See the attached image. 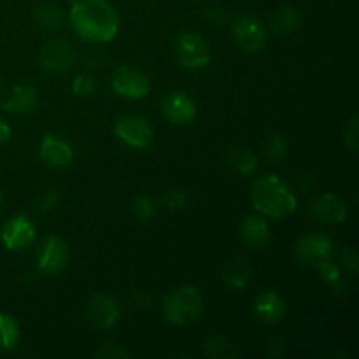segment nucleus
I'll return each mask as SVG.
<instances>
[{"label":"nucleus","mask_w":359,"mask_h":359,"mask_svg":"<svg viewBox=\"0 0 359 359\" xmlns=\"http://www.w3.org/2000/svg\"><path fill=\"white\" fill-rule=\"evenodd\" d=\"M69 21L83 41L93 44L112 41L119 30V14L109 0H76Z\"/></svg>","instance_id":"f257e3e1"},{"label":"nucleus","mask_w":359,"mask_h":359,"mask_svg":"<svg viewBox=\"0 0 359 359\" xmlns=\"http://www.w3.org/2000/svg\"><path fill=\"white\" fill-rule=\"evenodd\" d=\"M175 56L184 69H205L210 62V48L196 32H184L175 41Z\"/></svg>","instance_id":"39448f33"},{"label":"nucleus","mask_w":359,"mask_h":359,"mask_svg":"<svg viewBox=\"0 0 359 359\" xmlns=\"http://www.w3.org/2000/svg\"><path fill=\"white\" fill-rule=\"evenodd\" d=\"M95 356L102 359H128L130 353L121 346V344L116 342H104L97 349Z\"/></svg>","instance_id":"c85d7f7f"},{"label":"nucleus","mask_w":359,"mask_h":359,"mask_svg":"<svg viewBox=\"0 0 359 359\" xmlns=\"http://www.w3.org/2000/svg\"><path fill=\"white\" fill-rule=\"evenodd\" d=\"M302 16L293 6H283L276 11L272 18V28L279 34H291L300 27Z\"/></svg>","instance_id":"4be33fe9"},{"label":"nucleus","mask_w":359,"mask_h":359,"mask_svg":"<svg viewBox=\"0 0 359 359\" xmlns=\"http://www.w3.org/2000/svg\"><path fill=\"white\" fill-rule=\"evenodd\" d=\"M76 58V49L65 39H51L42 46L41 53H39V62H41L42 69L55 74L69 70Z\"/></svg>","instance_id":"1a4fd4ad"},{"label":"nucleus","mask_w":359,"mask_h":359,"mask_svg":"<svg viewBox=\"0 0 359 359\" xmlns=\"http://www.w3.org/2000/svg\"><path fill=\"white\" fill-rule=\"evenodd\" d=\"M69 2H76V0H69Z\"/></svg>","instance_id":"4c0bfd02"},{"label":"nucleus","mask_w":359,"mask_h":359,"mask_svg":"<svg viewBox=\"0 0 359 359\" xmlns=\"http://www.w3.org/2000/svg\"><path fill=\"white\" fill-rule=\"evenodd\" d=\"M228 161L237 170V174L249 177L258 172V156L249 147H231L228 153Z\"/></svg>","instance_id":"aec40b11"},{"label":"nucleus","mask_w":359,"mask_h":359,"mask_svg":"<svg viewBox=\"0 0 359 359\" xmlns=\"http://www.w3.org/2000/svg\"><path fill=\"white\" fill-rule=\"evenodd\" d=\"M11 135H13V130H11V126L7 125L4 119H0V144H6L7 140L11 139Z\"/></svg>","instance_id":"c9c22d12"},{"label":"nucleus","mask_w":359,"mask_h":359,"mask_svg":"<svg viewBox=\"0 0 359 359\" xmlns=\"http://www.w3.org/2000/svg\"><path fill=\"white\" fill-rule=\"evenodd\" d=\"M316 270L321 273V279L325 280V283L328 284L332 290H335V291L342 290V276H340L339 266L335 265V262H333V259L321 263V265H319Z\"/></svg>","instance_id":"bb28decb"},{"label":"nucleus","mask_w":359,"mask_h":359,"mask_svg":"<svg viewBox=\"0 0 359 359\" xmlns=\"http://www.w3.org/2000/svg\"><path fill=\"white\" fill-rule=\"evenodd\" d=\"M72 91L77 97H90L97 91V79L88 74H79L72 81Z\"/></svg>","instance_id":"cd10ccee"},{"label":"nucleus","mask_w":359,"mask_h":359,"mask_svg":"<svg viewBox=\"0 0 359 359\" xmlns=\"http://www.w3.org/2000/svg\"><path fill=\"white\" fill-rule=\"evenodd\" d=\"M163 316L175 326H188L195 323L205 311V298L195 286H182L163 298Z\"/></svg>","instance_id":"7ed1b4c3"},{"label":"nucleus","mask_w":359,"mask_h":359,"mask_svg":"<svg viewBox=\"0 0 359 359\" xmlns=\"http://www.w3.org/2000/svg\"><path fill=\"white\" fill-rule=\"evenodd\" d=\"M249 198L256 212L273 219L291 216L298 207V198L291 186L273 174L256 179L249 191Z\"/></svg>","instance_id":"f03ea898"},{"label":"nucleus","mask_w":359,"mask_h":359,"mask_svg":"<svg viewBox=\"0 0 359 359\" xmlns=\"http://www.w3.org/2000/svg\"><path fill=\"white\" fill-rule=\"evenodd\" d=\"M311 214L316 221L328 226L342 224L349 216V207L346 200L340 198L335 193H323L318 198L312 200Z\"/></svg>","instance_id":"9b49d317"},{"label":"nucleus","mask_w":359,"mask_h":359,"mask_svg":"<svg viewBox=\"0 0 359 359\" xmlns=\"http://www.w3.org/2000/svg\"><path fill=\"white\" fill-rule=\"evenodd\" d=\"M132 212L137 219L140 221H149L156 216V202L153 196L149 195H140L133 200L132 203Z\"/></svg>","instance_id":"a878e982"},{"label":"nucleus","mask_w":359,"mask_h":359,"mask_svg":"<svg viewBox=\"0 0 359 359\" xmlns=\"http://www.w3.org/2000/svg\"><path fill=\"white\" fill-rule=\"evenodd\" d=\"M342 258H344V266L346 270H349L353 276L358 273V266H359V259H358V252L354 248H346L342 251Z\"/></svg>","instance_id":"473e14b6"},{"label":"nucleus","mask_w":359,"mask_h":359,"mask_svg":"<svg viewBox=\"0 0 359 359\" xmlns=\"http://www.w3.org/2000/svg\"><path fill=\"white\" fill-rule=\"evenodd\" d=\"M0 205H2V193H0Z\"/></svg>","instance_id":"e433bc0d"},{"label":"nucleus","mask_w":359,"mask_h":359,"mask_svg":"<svg viewBox=\"0 0 359 359\" xmlns=\"http://www.w3.org/2000/svg\"><path fill=\"white\" fill-rule=\"evenodd\" d=\"M203 354L210 359H233L238 356V351L233 342L219 335H214L203 342Z\"/></svg>","instance_id":"412c9836"},{"label":"nucleus","mask_w":359,"mask_h":359,"mask_svg":"<svg viewBox=\"0 0 359 359\" xmlns=\"http://www.w3.org/2000/svg\"><path fill=\"white\" fill-rule=\"evenodd\" d=\"M20 325L11 314L0 312V351H13L20 342Z\"/></svg>","instance_id":"5701e85b"},{"label":"nucleus","mask_w":359,"mask_h":359,"mask_svg":"<svg viewBox=\"0 0 359 359\" xmlns=\"http://www.w3.org/2000/svg\"><path fill=\"white\" fill-rule=\"evenodd\" d=\"M60 195L56 189H48L46 193H42L37 200H35V209L41 214H49L58 207Z\"/></svg>","instance_id":"c756f323"},{"label":"nucleus","mask_w":359,"mask_h":359,"mask_svg":"<svg viewBox=\"0 0 359 359\" xmlns=\"http://www.w3.org/2000/svg\"><path fill=\"white\" fill-rule=\"evenodd\" d=\"M335 256V248L328 235L325 233H305L294 244V258L300 265L318 269L321 263L330 262Z\"/></svg>","instance_id":"20e7f679"},{"label":"nucleus","mask_w":359,"mask_h":359,"mask_svg":"<svg viewBox=\"0 0 359 359\" xmlns=\"http://www.w3.org/2000/svg\"><path fill=\"white\" fill-rule=\"evenodd\" d=\"M37 90L34 86H28V84H18L11 90L9 97L4 100L2 107L4 111L9 112L14 116H23L28 114L35 109L37 105Z\"/></svg>","instance_id":"a211bd4d"},{"label":"nucleus","mask_w":359,"mask_h":359,"mask_svg":"<svg viewBox=\"0 0 359 359\" xmlns=\"http://www.w3.org/2000/svg\"><path fill=\"white\" fill-rule=\"evenodd\" d=\"M205 16L210 23L221 25L224 23V20H226V9H224L223 6H219V4H214V6H210L209 9H207Z\"/></svg>","instance_id":"72a5a7b5"},{"label":"nucleus","mask_w":359,"mask_h":359,"mask_svg":"<svg viewBox=\"0 0 359 359\" xmlns=\"http://www.w3.org/2000/svg\"><path fill=\"white\" fill-rule=\"evenodd\" d=\"M4 245L9 251H20V249L28 248L35 238V224L23 214L11 217L0 231Z\"/></svg>","instance_id":"ddd939ff"},{"label":"nucleus","mask_w":359,"mask_h":359,"mask_svg":"<svg viewBox=\"0 0 359 359\" xmlns=\"http://www.w3.org/2000/svg\"><path fill=\"white\" fill-rule=\"evenodd\" d=\"M161 112L174 125H188L196 116V104L184 91H168L161 100Z\"/></svg>","instance_id":"4468645a"},{"label":"nucleus","mask_w":359,"mask_h":359,"mask_svg":"<svg viewBox=\"0 0 359 359\" xmlns=\"http://www.w3.org/2000/svg\"><path fill=\"white\" fill-rule=\"evenodd\" d=\"M223 283L226 284L230 290L241 291L244 290L249 284L251 279V269H249L248 263L242 258H235L231 262H228V265L223 270Z\"/></svg>","instance_id":"6ab92c4d"},{"label":"nucleus","mask_w":359,"mask_h":359,"mask_svg":"<svg viewBox=\"0 0 359 359\" xmlns=\"http://www.w3.org/2000/svg\"><path fill=\"white\" fill-rule=\"evenodd\" d=\"M39 156L48 167L65 168L74 161V149L67 140L56 135H44L39 146Z\"/></svg>","instance_id":"2eb2a0df"},{"label":"nucleus","mask_w":359,"mask_h":359,"mask_svg":"<svg viewBox=\"0 0 359 359\" xmlns=\"http://www.w3.org/2000/svg\"><path fill=\"white\" fill-rule=\"evenodd\" d=\"M163 202L170 210H182L188 205V195L179 188H170L163 195Z\"/></svg>","instance_id":"7c9ffc66"},{"label":"nucleus","mask_w":359,"mask_h":359,"mask_svg":"<svg viewBox=\"0 0 359 359\" xmlns=\"http://www.w3.org/2000/svg\"><path fill=\"white\" fill-rule=\"evenodd\" d=\"M241 238L245 245L251 249L265 248L270 241V226L262 214H252L242 219L241 223Z\"/></svg>","instance_id":"f3484780"},{"label":"nucleus","mask_w":359,"mask_h":359,"mask_svg":"<svg viewBox=\"0 0 359 359\" xmlns=\"http://www.w3.org/2000/svg\"><path fill=\"white\" fill-rule=\"evenodd\" d=\"M286 153H287L286 139H284L280 133H270L269 139H266L265 144H263V156H265V160L269 161V163L276 165L284 160Z\"/></svg>","instance_id":"393cba45"},{"label":"nucleus","mask_w":359,"mask_h":359,"mask_svg":"<svg viewBox=\"0 0 359 359\" xmlns=\"http://www.w3.org/2000/svg\"><path fill=\"white\" fill-rule=\"evenodd\" d=\"M86 316L88 321L95 328L102 330V332H107V330L114 328L118 325L119 318H121V307H119L118 300L112 294L102 293L88 304Z\"/></svg>","instance_id":"f8f14e48"},{"label":"nucleus","mask_w":359,"mask_h":359,"mask_svg":"<svg viewBox=\"0 0 359 359\" xmlns=\"http://www.w3.org/2000/svg\"><path fill=\"white\" fill-rule=\"evenodd\" d=\"M252 309H255L256 318L259 321L266 323V325H277V323H280L287 311L286 302H284V298L276 290L262 291L255 298Z\"/></svg>","instance_id":"dca6fc26"},{"label":"nucleus","mask_w":359,"mask_h":359,"mask_svg":"<svg viewBox=\"0 0 359 359\" xmlns=\"http://www.w3.org/2000/svg\"><path fill=\"white\" fill-rule=\"evenodd\" d=\"M231 34H233L235 42L244 49L245 53L262 51L266 44V30L262 20L252 14H242L231 25Z\"/></svg>","instance_id":"423d86ee"},{"label":"nucleus","mask_w":359,"mask_h":359,"mask_svg":"<svg viewBox=\"0 0 359 359\" xmlns=\"http://www.w3.org/2000/svg\"><path fill=\"white\" fill-rule=\"evenodd\" d=\"M112 91L126 100H140L146 97L151 90L149 77L139 69L133 67H119L112 74L111 79Z\"/></svg>","instance_id":"0eeeda50"},{"label":"nucleus","mask_w":359,"mask_h":359,"mask_svg":"<svg viewBox=\"0 0 359 359\" xmlns=\"http://www.w3.org/2000/svg\"><path fill=\"white\" fill-rule=\"evenodd\" d=\"M35 23L39 28L46 32L58 30L63 25V13L60 7L53 6V4H44V6L37 7L34 13Z\"/></svg>","instance_id":"b1692460"},{"label":"nucleus","mask_w":359,"mask_h":359,"mask_svg":"<svg viewBox=\"0 0 359 359\" xmlns=\"http://www.w3.org/2000/svg\"><path fill=\"white\" fill-rule=\"evenodd\" d=\"M344 144H346L347 149L358 151L359 144V118L358 116H353L349 119V123L344 128Z\"/></svg>","instance_id":"2f4dec72"},{"label":"nucleus","mask_w":359,"mask_h":359,"mask_svg":"<svg viewBox=\"0 0 359 359\" xmlns=\"http://www.w3.org/2000/svg\"><path fill=\"white\" fill-rule=\"evenodd\" d=\"M69 248L60 237L53 235L41 244L37 252V270L44 276H56L69 265Z\"/></svg>","instance_id":"9d476101"},{"label":"nucleus","mask_w":359,"mask_h":359,"mask_svg":"<svg viewBox=\"0 0 359 359\" xmlns=\"http://www.w3.org/2000/svg\"><path fill=\"white\" fill-rule=\"evenodd\" d=\"M114 132L125 146L135 147V149H144V147L151 146L154 137L153 126L146 119L135 114L119 118L114 125Z\"/></svg>","instance_id":"6e6552de"},{"label":"nucleus","mask_w":359,"mask_h":359,"mask_svg":"<svg viewBox=\"0 0 359 359\" xmlns=\"http://www.w3.org/2000/svg\"><path fill=\"white\" fill-rule=\"evenodd\" d=\"M276 349H279L280 354L284 353V342L279 339V337H272V339H270V342H269V354L272 358H277Z\"/></svg>","instance_id":"f704fd0d"}]
</instances>
